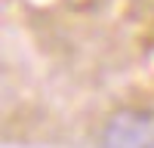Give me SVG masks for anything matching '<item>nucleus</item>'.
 Listing matches in <instances>:
<instances>
[{"mask_svg": "<svg viewBox=\"0 0 154 148\" xmlns=\"http://www.w3.org/2000/svg\"><path fill=\"white\" fill-rule=\"evenodd\" d=\"M99 142L102 148H154V114L123 108L108 117Z\"/></svg>", "mask_w": 154, "mask_h": 148, "instance_id": "nucleus-1", "label": "nucleus"}]
</instances>
